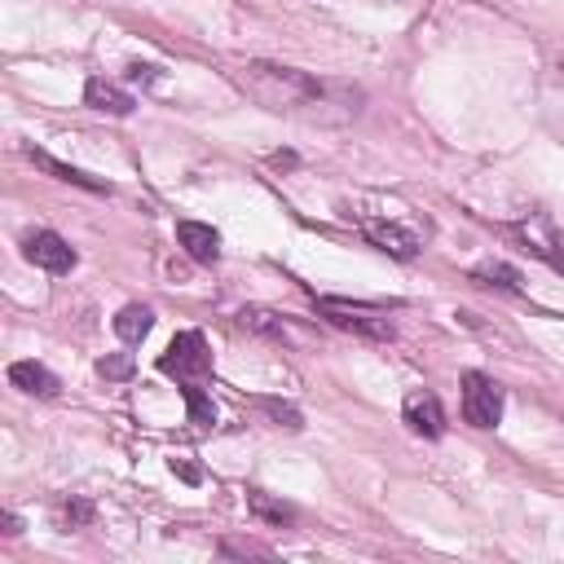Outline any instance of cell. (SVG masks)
<instances>
[{"instance_id":"obj_1","label":"cell","mask_w":564,"mask_h":564,"mask_svg":"<svg viewBox=\"0 0 564 564\" xmlns=\"http://www.w3.org/2000/svg\"><path fill=\"white\" fill-rule=\"evenodd\" d=\"M234 79L242 84V93L251 101H260L273 115L286 119H304V123H348L361 115V88L357 84H339V79H317L308 70L295 66H278V62H242L234 70Z\"/></svg>"},{"instance_id":"obj_2","label":"cell","mask_w":564,"mask_h":564,"mask_svg":"<svg viewBox=\"0 0 564 564\" xmlns=\"http://www.w3.org/2000/svg\"><path fill=\"white\" fill-rule=\"evenodd\" d=\"M159 370L172 375L176 383H203L212 375V352H207V339L198 330H181L172 335V344L163 348L159 357Z\"/></svg>"},{"instance_id":"obj_3","label":"cell","mask_w":564,"mask_h":564,"mask_svg":"<svg viewBox=\"0 0 564 564\" xmlns=\"http://www.w3.org/2000/svg\"><path fill=\"white\" fill-rule=\"evenodd\" d=\"M317 313L322 317H330L335 326H344V330H357V335H366V339H392L397 330H392V322H388V313L383 308H375V304H348V300H335V295H322L317 300Z\"/></svg>"},{"instance_id":"obj_4","label":"cell","mask_w":564,"mask_h":564,"mask_svg":"<svg viewBox=\"0 0 564 564\" xmlns=\"http://www.w3.org/2000/svg\"><path fill=\"white\" fill-rule=\"evenodd\" d=\"M463 419L471 427H485V432L498 427V419H502V388L480 370L463 375Z\"/></svg>"},{"instance_id":"obj_5","label":"cell","mask_w":564,"mask_h":564,"mask_svg":"<svg viewBox=\"0 0 564 564\" xmlns=\"http://www.w3.org/2000/svg\"><path fill=\"white\" fill-rule=\"evenodd\" d=\"M22 256H26L35 269H44V273H70V269H75V247H70L62 234H53V229L26 234V238H22Z\"/></svg>"},{"instance_id":"obj_6","label":"cell","mask_w":564,"mask_h":564,"mask_svg":"<svg viewBox=\"0 0 564 564\" xmlns=\"http://www.w3.org/2000/svg\"><path fill=\"white\" fill-rule=\"evenodd\" d=\"M511 234L529 247V256H538V260H546L555 273H564V234H560L546 216H529V220L511 225Z\"/></svg>"},{"instance_id":"obj_7","label":"cell","mask_w":564,"mask_h":564,"mask_svg":"<svg viewBox=\"0 0 564 564\" xmlns=\"http://www.w3.org/2000/svg\"><path fill=\"white\" fill-rule=\"evenodd\" d=\"M401 419H405V427H410L414 436H427V441H436V436L445 432V410H441L436 392H427V388L405 392V401H401Z\"/></svg>"},{"instance_id":"obj_8","label":"cell","mask_w":564,"mask_h":564,"mask_svg":"<svg viewBox=\"0 0 564 564\" xmlns=\"http://www.w3.org/2000/svg\"><path fill=\"white\" fill-rule=\"evenodd\" d=\"M361 234H366L375 247L392 251L397 260H410V256L419 251V234H414V229H401L397 220H375V216H361Z\"/></svg>"},{"instance_id":"obj_9","label":"cell","mask_w":564,"mask_h":564,"mask_svg":"<svg viewBox=\"0 0 564 564\" xmlns=\"http://www.w3.org/2000/svg\"><path fill=\"white\" fill-rule=\"evenodd\" d=\"M176 242H181L185 256L198 260V264H216V260H220V234H216L212 225H203V220H181V225H176Z\"/></svg>"},{"instance_id":"obj_10","label":"cell","mask_w":564,"mask_h":564,"mask_svg":"<svg viewBox=\"0 0 564 564\" xmlns=\"http://www.w3.org/2000/svg\"><path fill=\"white\" fill-rule=\"evenodd\" d=\"M84 101L101 115H132V106H137V97L128 88H119L115 79H101V75L84 84Z\"/></svg>"},{"instance_id":"obj_11","label":"cell","mask_w":564,"mask_h":564,"mask_svg":"<svg viewBox=\"0 0 564 564\" xmlns=\"http://www.w3.org/2000/svg\"><path fill=\"white\" fill-rule=\"evenodd\" d=\"M238 322H242L247 330H256V335L278 339V344H300V330H295V322H291L286 313H273V308H242Z\"/></svg>"},{"instance_id":"obj_12","label":"cell","mask_w":564,"mask_h":564,"mask_svg":"<svg viewBox=\"0 0 564 564\" xmlns=\"http://www.w3.org/2000/svg\"><path fill=\"white\" fill-rule=\"evenodd\" d=\"M9 383L13 388H22L26 397H57V375L48 370V366H40V361H13L9 366Z\"/></svg>"},{"instance_id":"obj_13","label":"cell","mask_w":564,"mask_h":564,"mask_svg":"<svg viewBox=\"0 0 564 564\" xmlns=\"http://www.w3.org/2000/svg\"><path fill=\"white\" fill-rule=\"evenodd\" d=\"M150 326H154V313H150L145 304H123L119 317H115V335H119L123 344H141V339L150 335Z\"/></svg>"},{"instance_id":"obj_14","label":"cell","mask_w":564,"mask_h":564,"mask_svg":"<svg viewBox=\"0 0 564 564\" xmlns=\"http://www.w3.org/2000/svg\"><path fill=\"white\" fill-rule=\"evenodd\" d=\"M26 154H31V163H40L44 172H53L57 181H70V185H84V189H97V194H101V189H110L106 181H93V176H84L79 167H70V163H57V159H53V154H44V150H26Z\"/></svg>"},{"instance_id":"obj_15","label":"cell","mask_w":564,"mask_h":564,"mask_svg":"<svg viewBox=\"0 0 564 564\" xmlns=\"http://www.w3.org/2000/svg\"><path fill=\"white\" fill-rule=\"evenodd\" d=\"M471 278H476V282H485V286L520 291V269H511V264H502V260H485V264H476V269H471Z\"/></svg>"},{"instance_id":"obj_16","label":"cell","mask_w":564,"mask_h":564,"mask_svg":"<svg viewBox=\"0 0 564 564\" xmlns=\"http://www.w3.org/2000/svg\"><path fill=\"white\" fill-rule=\"evenodd\" d=\"M181 397H185V405H189V423H198V427H212V423H216V405H212V397L203 392V383H181Z\"/></svg>"},{"instance_id":"obj_17","label":"cell","mask_w":564,"mask_h":564,"mask_svg":"<svg viewBox=\"0 0 564 564\" xmlns=\"http://www.w3.org/2000/svg\"><path fill=\"white\" fill-rule=\"evenodd\" d=\"M247 502H251V511H256L260 520H269V524H286V520L295 516L286 502H273L264 489H251V494H247Z\"/></svg>"},{"instance_id":"obj_18","label":"cell","mask_w":564,"mask_h":564,"mask_svg":"<svg viewBox=\"0 0 564 564\" xmlns=\"http://www.w3.org/2000/svg\"><path fill=\"white\" fill-rule=\"evenodd\" d=\"M97 370H101L106 379H128V375H132V357H128V352H115V357H101V361H97Z\"/></svg>"},{"instance_id":"obj_19","label":"cell","mask_w":564,"mask_h":564,"mask_svg":"<svg viewBox=\"0 0 564 564\" xmlns=\"http://www.w3.org/2000/svg\"><path fill=\"white\" fill-rule=\"evenodd\" d=\"M260 410H269L278 427H291V432L300 427V410H295V405H282V401H260Z\"/></svg>"},{"instance_id":"obj_20","label":"cell","mask_w":564,"mask_h":564,"mask_svg":"<svg viewBox=\"0 0 564 564\" xmlns=\"http://www.w3.org/2000/svg\"><path fill=\"white\" fill-rule=\"evenodd\" d=\"M62 516H66L70 524H84V520H93V507H88V502H79V498H70V502L62 507Z\"/></svg>"},{"instance_id":"obj_21","label":"cell","mask_w":564,"mask_h":564,"mask_svg":"<svg viewBox=\"0 0 564 564\" xmlns=\"http://www.w3.org/2000/svg\"><path fill=\"white\" fill-rule=\"evenodd\" d=\"M128 79H132V84H154V79H159V66H145V62H132V66H128Z\"/></svg>"}]
</instances>
